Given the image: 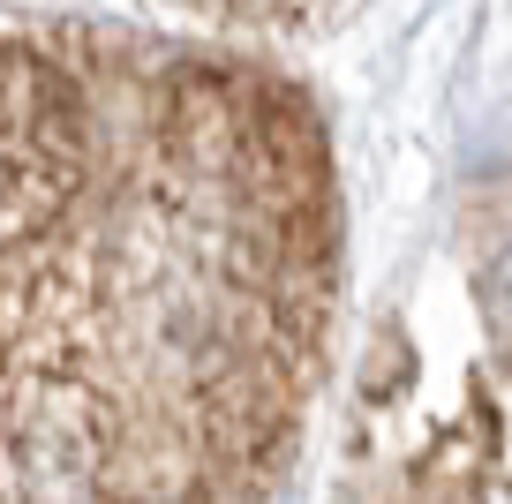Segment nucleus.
Returning <instances> with one entry per match:
<instances>
[{"mask_svg":"<svg viewBox=\"0 0 512 504\" xmlns=\"http://www.w3.org/2000/svg\"><path fill=\"white\" fill-rule=\"evenodd\" d=\"M332 286V166L287 83L0 8V504H256Z\"/></svg>","mask_w":512,"mask_h":504,"instance_id":"1","label":"nucleus"},{"mask_svg":"<svg viewBox=\"0 0 512 504\" xmlns=\"http://www.w3.org/2000/svg\"><path fill=\"white\" fill-rule=\"evenodd\" d=\"M482 309H490L497 339H512V249H497L490 271H482Z\"/></svg>","mask_w":512,"mask_h":504,"instance_id":"2","label":"nucleus"}]
</instances>
